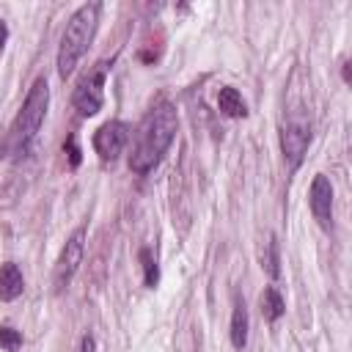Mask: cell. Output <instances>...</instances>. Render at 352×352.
Masks as SVG:
<instances>
[{"mask_svg": "<svg viewBox=\"0 0 352 352\" xmlns=\"http://www.w3.org/2000/svg\"><path fill=\"white\" fill-rule=\"evenodd\" d=\"M176 126H179V118H176V110L170 104H160L154 107L143 124L138 126V138H135V148L129 154V168L135 173H148L160 165L162 154L168 151V146L173 143V135H176Z\"/></svg>", "mask_w": 352, "mask_h": 352, "instance_id": "6da1fadb", "label": "cell"}, {"mask_svg": "<svg viewBox=\"0 0 352 352\" xmlns=\"http://www.w3.org/2000/svg\"><path fill=\"white\" fill-rule=\"evenodd\" d=\"M96 19H99V3H88V6H80L66 30H63V38H60V50H58V74L66 77L74 72L77 60L82 58V52L88 50L94 33H96Z\"/></svg>", "mask_w": 352, "mask_h": 352, "instance_id": "7a4b0ae2", "label": "cell"}, {"mask_svg": "<svg viewBox=\"0 0 352 352\" xmlns=\"http://www.w3.org/2000/svg\"><path fill=\"white\" fill-rule=\"evenodd\" d=\"M47 104H50V88H47V80H36L30 94L25 96V104L16 116V124H14V146L16 148H25L36 132L41 129V121L47 116Z\"/></svg>", "mask_w": 352, "mask_h": 352, "instance_id": "3957f363", "label": "cell"}, {"mask_svg": "<svg viewBox=\"0 0 352 352\" xmlns=\"http://www.w3.org/2000/svg\"><path fill=\"white\" fill-rule=\"evenodd\" d=\"M104 66L107 63H99L91 74H85L74 91V107L80 110V116H94L99 113L102 107V85H104Z\"/></svg>", "mask_w": 352, "mask_h": 352, "instance_id": "277c9868", "label": "cell"}, {"mask_svg": "<svg viewBox=\"0 0 352 352\" xmlns=\"http://www.w3.org/2000/svg\"><path fill=\"white\" fill-rule=\"evenodd\" d=\"M82 250H85V228H77L69 242L63 245L60 250V258H58V267H55V286H66L72 280V275L77 272L80 261H82Z\"/></svg>", "mask_w": 352, "mask_h": 352, "instance_id": "5b68a950", "label": "cell"}, {"mask_svg": "<svg viewBox=\"0 0 352 352\" xmlns=\"http://www.w3.org/2000/svg\"><path fill=\"white\" fill-rule=\"evenodd\" d=\"M129 129L121 121H107L104 126H99V132L94 135V148L99 151L102 160H116L121 154V148L126 146Z\"/></svg>", "mask_w": 352, "mask_h": 352, "instance_id": "8992f818", "label": "cell"}, {"mask_svg": "<svg viewBox=\"0 0 352 352\" xmlns=\"http://www.w3.org/2000/svg\"><path fill=\"white\" fill-rule=\"evenodd\" d=\"M308 140H311V132H308V124H302V121H289L280 129V148L292 168L300 165V160L308 148Z\"/></svg>", "mask_w": 352, "mask_h": 352, "instance_id": "52a82bcc", "label": "cell"}, {"mask_svg": "<svg viewBox=\"0 0 352 352\" xmlns=\"http://www.w3.org/2000/svg\"><path fill=\"white\" fill-rule=\"evenodd\" d=\"M311 212L322 226H330L333 220V187L327 176H316L311 184Z\"/></svg>", "mask_w": 352, "mask_h": 352, "instance_id": "ba28073f", "label": "cell"}, {"mask_svg": "<svg viewBox=\"0 0 352 352\" xmlns=\"http://www.w3.org/2000/svg\"><path fill=\"white\" fill-rule=\"evenodd\" d=\"M25 289V280H22V272L16 264H3L0 267V300H16Z\"/></svg>", "mask_w": 352, "mask_h": 352, "instance_id": "9c48e42d", "label": "cell"}, {"mask_svg": "<svg viewBox=\"0 0 352 352\" xmlns=\"http://www.w3.org/2000/svg\"><path fill=\"white\" fill-rule=\"evenodd\" d=\"M217 107H220L226 116H231V118H245V116H248V104H245V99L239 96L236 88H220V94H217Z\"/></svg>", "mask_w": 352, "mask_h": 352, "instance_id": "30bf717a", "label": "cell"}, {"mask_svg": "<svg viewBox=\"0 0 352 352\" xmlns=\"http://www.w3.org/2000/svg\"><path fill=\"white\" fill-rule=\"evenodd\" d=\"M231 344H234V349H242L248 344V308H245V302L234 305V314H231Z\"/></svg>", "mask_w": 352, "mask_h": 352, "instance_id": "8fae6325", "label": "cell"}, {"mask_svg": "<svg viewBox=\"0 0 352 352\" xmlns=\"http://www.w3.org/2000/svg\"><path fill=\"white\" fill-rule=\"evenodd\" d=\"M261 314H264L270 322H275V319L283 314V297H280L275 289H264V292H261Z\"/></svg>", "mask_w": 352, "mask_h": 352, "instance_id": "7c38bea8", "label": "cell"}, {"mask_svg": "<svg viewBox=\"0 0 352 352\" xmlns=\"http://www.w3.org/2000/svg\"><path fill=\"white\" fill-rule=\"evenodd\" d=\"M140 261H143V280L146 286H157V278H160V270H157V261L151 258V250H140Z\"/></svg>", "mask_w": 352, "mask_h": 352, "instance_id": "4fadbf2b", "label": "cell"}, {"mask_svg": "<svg viewBox=\"0 0 352 352\" xmlns=\"http://www.w3.org/2000/svg\"><path fill=\"white\" fill-rule=\"evenodd\" d=\"M0 346H3L6 352H16V349L22 346L19 330H14V327H0Z\"/></svg>", "mask_w": 352, "mask_h": 352, "instance_id": "5bb4252c", "label": "cell"}, {"mask_svg": "<svg viewBox=\"0 0 352 352\" xmlns=\"http://www.w3.org/2000/svg\"><path fill=\"white\" fill-rule=\"evenodd\" d=\"M66 151H69V160H72V165L77 168V165H80V148H77L74 138H69V143H66Z\"/></svg>", "mask_w": 352, "mask_h": 352, "instance_id": "9a60e30c", "label": "cell"}, {"mask_svg": "<svg viewBox=\"0 0 352 352\" xmlns=\"http://www.w3.org/2000/svg\"><path fill=\"white\" fill-rule=\"evenodd\" d=\"M267 270H270V275H272V278L278 275V256H275V242H270V264H267Z\"/></svg>", "mask_w": 352, "mask_h": 352, "instance_id": "2e32d148", "label": "cell"}, {"mask_svg": "<svg viewBox=\"0 0 352 352\" xmlns=\"http://www.w3.org/2000/svg\"><path fill=\"white\" fill-rule=\"evenodd\" d=\"M6 38H8V28H6V22L0 19V52H3V47H6Z\"/></svg>", "mask_w": 352, "mask_h": 352, "instance_id": "e0dca14e", "label": "cell"}, {"mask_svg": "<svg viewBox=\"0 0 352 352\" xmlns=\"http://www.w3.org/2000/svg\"><path fill=\"white\" fill-rule=\"evenodd\" d=\"M82 352H94V338L91 336H82Z\"/></svg>", "mask_w": 352, "mask_h": 352, "instance_id": "ac0fdd59", "label": "cell"}]
</instances>
